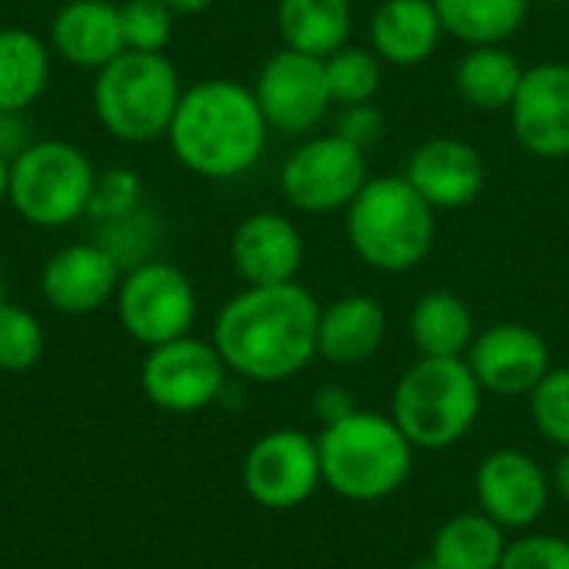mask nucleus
Segmentation results:
<instances>
[{
    "label": "nucleus",
    "instance_id": "1",
    "mask_svg": "<svg viewBox=\"0 0 569 569\" xmlns=\"http://www.w3.org/2000/svg\"><path fill=\"white\" fill-rule=\"evenodd\" d=\"M320 303L307 287H247L223 303L213 323V347L227 370L253 383L297 377L317 357Z\"/></svg>",
    "mask_w": 569,
    "mask_h": 569
},
{
    "label": "nucleus",
    "instance_id": "2",
    "mask_svg": "<svg viewBox=\"0 0 569 569\" xmlns=\"http://www.w3.org/2000/svg\"><path fill=\"white\" fill-rule=\"evenodd\" d=\"M267 120L250 87L210 77L183 90L167 130L180 167L203 180H233L250 173L267 150Z\"/></svg>",
    "mask_w": 569,
    "mask_h": 569
},
{
    "label": "nucleus",
    "instance_id": "3",
    "mask_svg": "<svg viewBox=\"0 0 569 569\" xmlns=\"http://www.w3.org/2000/svg\"><path fill=\"white\" fill-rule=\"evenodd\" d=\"M323 483L350 503H380L393 497L413 473V443L393 417L353 410L327 423L317 437Z\"/></svg>",
    "mask_w": 569,
    "mask_h": 569
},
{
    "label": "nucleus",
    "instance_id": "4",
    "mask_svg": "<svg viewBox=\"0 0 569 569\" xmlns=\"http://www.w3.org/2000/svg\"><path fill=\"white\" fill-rule=\"evenodd\" d=\"M343 213L350 250L380 273H407L433 250L437 210L407 177H370Z\"/></svg>",
    "mask_w": 569,
    "mask_h": 569
},
{
    "label": "nucleus",
    "instance_id": "5",
    "mask_svg": "<svg viewBox=\"0 0 569 569\" xmlns=\"http://www.w3.org/2000/svg\"><path fill=\"white\" fill-rule=\"evenodd\" d=\"M483 387L467 357H420L393 387L390 417L413 450H450L480 420Z\"/></svg>",
    "mask_w": 569,
    "mask_h": 569
},
{
    "label": "nucleus",
    "instance_id": "6",
    "mask_svg": "<svg viewBox=\"0 0 569 569\" xmlns=\"http://www.w3.org/2000/svg\"><path fill=\"white\" fill-rule=\"evenodd\" d=\"M183 83L163 53L123 50L97 70L90 103L100 127L120 143H153L167 137Z\"/></svg>",
    "mask_w": 569,
    "mask_h": 569
},
{
    "label": "nucleus",
    "instance_id": "7",
    "mask_svg": "<svg viewBox=\"0 0 569 569\" xmlns=\"http://www.w3.org/2000/svg\"><path fill=\"white\" fill-rule=\"evenodd\" d=\"M97 170L90 157L67 140H33L10 160L7 203L33 227H70L90 210Z\"/></svg>",
    "mask_w": 569,
    "mask_h": 569
},
{
    "label": "nucleus",
    "instance_id": "8",
    "mask_svg": "<svg viewBox=\"0 0 569 569\" xmlns=\"http://www.w3.org/2000/svg\"><path fill=\"white\" fill-rule=\"evenodd\" d=\"M113 300L120 327L143 347L180 340L197 320V290L190 277L167 260H143L123 270Z\"/></svg>",
    "mask_w": 569,
    "mask_h": 569
},
{
    "label": "nucleus",
    "instance_id": "9",
    "mask_svg": "<svg viewBox=\"0 0 569 569\" xmlns=\"http://www.w3.org/2000/svg\"><path fill=\"white\" fill-rule=\"evenodd\" d=\"M370 180L367 157L340 133L303 140L280 167V190L290 207L303 213L347 210Z\"/></svg>",
    "mask_w": 569,
    "mask_h": 569
},
{
    "label": "nucleus",
    "instance_id": "10",
    "mask_svg": "<svg viewBox=\"0 0 569 569\" xmlns=\"http://www.w3.org/2000/svg\"><path fill=\"white\" fill-rule=\"evenodd\" d=\"M227 363L217 353L213 340L180 337L160 347H150L140 367V387L147 400L167 413H197L220 400L227 387Z\"/></svg>",
    "mask_w": 569,
    "mask_h": 569
},
{
    "label": "nucleus",
    "instance_id": "11",
    "mask_svg": "<svg viewBox=\"0 0 569 569\" xmlns=\"http://www.w3.org/2000/svg\"><path fill=\"white\" fill-rule=\"evenodd\" d=\"M250 90L260 103L267 127L287 137L313 133L327 120L333 103L323 60L290 47L263 60Z\"/></svg>",
    "mask_w": 569,
    "mask_h": 569
},
{
    "label": "nucleus",
    "instance_id": "12",
    "mask_svg": "<svg viewBox=\"0 0 569 569\" xmlns=\"http://www.w3.org/2000/svg\"><path fill=\"white\" fill-rule=\"evenodd\" d=\"M323 483L317 437L303 430L263 433L243 460V490L267 510H293L307 503Z\"/></svg>",
    "mask_w": 569,
    "mask_h": 569
},
{
    "label": "nucleus",
    "instance_id": "13",
    "mask_svg": "<svg viewBox=\"0 0 569 569\" xmlns=\"http://www.w3.org/2000/svg\"><path fill=\"white\" fill-rule=\"evenodd\" d=\"M473 490H477V507L493 523L517 533L533 530L543 520L553 497V483L547 470L530 453L510 447L483 457L473 477Z\"/></svg>",
    "mask_w": 569,
    "mask_h": 569
},
{
    "label": "nucleus",
    "instance_id": "14",
    "mask_svg": "<svg viewBox=\"0 0 569 569\" xmlns=\"http://www.w3.org/2000/svg\"><path fill=\"white\" fill-rule=\"evenodd\" d=\"M467 363L483 393L493 397H530L553 370L543 333L527 323H493L480 330L467 350Z\"/></svg>",
    "mask_w": 569,
    "mask_h": 569
},
{
    "label": "nucleus",
    "instance_id": "15",
    "mask_svg": "<svg viewBox=\"0 0 569 569\" xmlns=\"http://www.w3.org/2000/svg\"><path fill=\"white\" fill-rule=\"evenodd\" d=\"M520 147L540 160L569 157V63H537L523 70L510 103Z\"/></svg>",
    "mask_w": 569,
    "mask_h": 569
},
{
    "label": "nucleus",
    "instance_id": "16",
    "mask_svg": "<svg viewBox=\"0 0 569 569\" xmlns=\"http://www.w3.org/2000/svg\"><path fill=\"white\" fill-rule=\"evenodd\" d=\"M403 177L433 210H457L483 193L487 163L483 153L460 137H430L410 153Z\"/></svg>",
    "mask_w": 569,
    "mask_h": 569
},
{
    "label": "nucleus",
    "instance_id": "17",
    "mask_svg": "<svg viewBox=\"0 0 569 569\" xmlns=\"http://www.w3.org/2000/svg\"><path fill=\"white\" fill-rule=\"evenodd\" d=\"M123 267L100 243L60 247L40 270V293L57 313L83 317L117 297Z\"/></svg>",
    "mask_w": 569,
    "mask_h": 569
},
{
    "label": "nucleus",
    "instance_id": "18",
    "mask_svg": "<svg viewBox=\"0 0 569 569\" xmlns=\"http://www.w3.org/2000/svg\"><path fill=\"white\" fill-rule=\"evenodd\" d=\"M303 253L307 250L297 223L273 210L243 217L230 240L233 270L247 280V287L293 283L303 267Z\"/></svg>",
    "mask_w": 569,
    "mask_h": 569
},
{
    "label": "nucleus",
    "instance_id": "19",
    "mask_svg": "<svg viewBox=\"0 0 569 569\" xmlns=\"http://www.w3.org/2000/svg\"><path fill=\"white\" fill-rule=\"evenodd\" d=\"M50 47L60 60L83 70H100L127 50L120 27V3L67 0L50 23Z\"/></svg>",
    "mask_w": 569,
    "mask_h": 569
},
{
    "label": "nucleus",
    "instance_id": "20",
    "mask_svg": "<svg viewBox=\"0 0 569 569\" xmlns=\"http://www.w3.org/2000/svg\"><path fill=\"white\" fill-rule=\"evenodd\" d=\"M387 337V310L377 297L350 293L320 307L317 323V357L333 367L367 363Z\"/></svg>",
    "mask_w": 569,
    "mask_h": 569
},
{
    "label": "nucleus",
    "instance_id": "21",
    "mask_svg": "<svg viewBox=\"0 0 569 569\" xmlns=\"http://www.w3.org/2000/svg\"><path fill=\"white\" fill-rule=\"evenodd\" d=\"M443 40L433 0H383L370 17V50L393 67L427 63Z\"/></svg>",
    "mask_w": 569,
    "mask_h": 569
},
{
    "label": "nucleus",
    "instance_id": "22",
    "mask_svg": "<svg viewBox=\"0 0 569 569\" xmlns=\"http://www.w3.org/2000/svg\"><path fill=\"white\" fill-rule=\"evenodd\" d=\"M353 27L350 0H277V30L283 47L327 60L347 47Z\"/></svg>",
    "mask_w": 569,
    "mask_h": 569
},
{
    "label": "nucleus",
    "instance_id": "23",
    "mask_svg": "<svg viewBox=\"0 0 569 569\" xmlns=\"http://www.w3.org/2000/svg\"><path fill=\"white\" fill-rule=\"evenodd\" d=\"M50 83V47L27 27H0V110L23 113Z\"/></svg>",
    "mask_w": 569,
    "mask_h": 569
},
{
    "label": "nucleus",
    "instance_id": "24",
    "mask_svg": "<svg viewBox=\"0 0 569 569\" xmlns=\"http://www.w3.org/2000/svg\"><path fill=\"white\" fill-rule=\"evenodd\" d=\"M523 70L527 67L503 43H487V47H470L460 57L453 83H457V93L470 107L497 113V110H510L520 90Z\"/></svg>",
    "mask_w": 569,
    "mask_h": 569
},
{
    "label": "nucleus",
    "instance_id": "25",
    "mask_svg": "<svg viewBox=\"0 0 569 569\" xmlns=\"http://www.w3.org/2000/svg\"><path fill=\"white\" fill-rule=\"evenodd\" d=\"M473 337V313L450 290H430L410 310V340L420 357H467Z\"/></svg>",
    "mask_w": 569,
    "mask_h": 569
},
{
    "label": "nucleus",
    "instance_id": "26",
    "mask_svg": "<svg viewBox=\"0 0 569 569\" xmlns=\"http://www.w3.org/2000/svg\"><path fill=\"white\" fill-rule=\"evenodd\" d=\"M507 530L493 523L483 510L450 517L433 543L430 560L437 569H500L507 553Z\"/></svg>",
    "mask_w": 569,
    "mask_h": 569
},
{
    "label": "nucleus",
    "instance_id": "27",
    "mask_svg": "<svg viewBox=\"0 0 569 569\" xmlns=\"http://www.w3.org/2000/svg\"><path fill=\"white\" fill-rule=\"evenodd\" d=\"M433 7L443 33L470 47L510 40L530 13V0H433Z\"/></svg>",
    "mask_w": 569,
    "mask_h": 569
},
{
    "label": "nucleus",
    "instance_id": "28",
    "mask_svg": "<svg viewBox=\"0 0 569 569\" xmlns=\"http://www.w3.org/2000/svg\"><path fill=\"white\" fill-rule=\"evenodd\" d=\"M330 100L337 107L353 103H373V97L383 87V60L370 47H340L323 60Z\"/></svg>",
    "mask_w": 569,
    "mask_h": 569
},
{
    "label": "nucleus",
    "instance_id": "29",
    "mask_svg": "<svg viewBox=\"0 0 569 569\" xmlns=\"http://www.w3.org/2000/svg\"><path fill=\"white\" fill-rule=\"evenodd\" d=\"M47 337L40 320L17 307V303H0V370L7 373H23L43 357Z\"/></svg>",
    "mask_w": 569,
    "mask_h": 569
},
{
    "label": "nucleus",
    "instance_id": "30",
    "mask_svg": "<svg viewBox=\"0 0 569 569\" xmlns=\"http://www.w3.org/2000/svg\"><path fill=\"white\" fill-rule=\"evenodd\" d=\"M100 233H97V243L123 267H137L143 260H150V247L160 233V223H153L150 210H133L120 220H107V223H97Z\"/></svg>",
    "mask_w": 569,
    "mask_h": 569
},
{
    "label": "nucleus",
    "instance_id": "31",
    "mask_svg": "<svg viewBox=\"0 0 569 569\" xmlns=\"http://www.w3.org/2000/svg\"><path fill=\"white\" fill-rule=\"evenodd\" d=\"M173 10L163 0H123L120 3V27L127 50L140 53H163L173 37Z\"/></svg>",
    "mask_w": 569,
    "mask_h": 569
},
{
    "label": "nucleus",
    "instance_id": "32",
    "mask_svg": "<svg viewBox=\"0 0 569 569\" xmlns=\"http://www.w3.org/2000/svg\"><path fill=\"white\" fill-rule=\"evenodd\" d=\"M533 427L560 450H569V367H553L530 393Z\"/></svg>",
    "mask_w": 569,
    "mask_h": 569
},
{
    "label": "nucleus",
    "instance_id": "33",
    "mask_svg": "<svg viewBox=\"0 0 569 569\" xmlns=\"http://www.w3.org/2000/svg\"><path fill=\"white\" fill-rule=\"evenodd\" d=\"M140 207H143V180H140L137 170L110 167V170L97 173L87 217H93L97 223H107V220H120V217H127V213H133Z\"/></svg>",
    "mask_w": 569,
    "mask_h": 569
},
{
    "label": "nucleus",
    "instance_id": "34",
    "mask_svg": "<svg viewBox=\"0 0 569 569\" xmlns=\"http://www.w3.org/2000/svg\"><path fill=\"white\" fill-rule=\"evenodd\" d=\"M500 569H569V540L557 533H523L507 543Z\"/></svg>",
    "mask_w": 569,
    "mask_h": 569
},
{
    "label": "nucleus",
    "instance_id": "35",
    "mask_svg": "<svg viewBox=\"0 0 569 569\" xmlns=\"http://www.w3.org/2000/svg\"><path fill=\"white\" fill-rule=\"evenodd\" d=\"M343 140L357 143L360 150H367L370 143H377V137L383 133V113L373 107V103H353V107H343L340 117H337V130Z\"/></svg>",
    "mask_w": 569,
    "mask_h": 569
},
{
    "label": "nucleus",
    "instance_id": "36",
    "mask_svg": "<svg viewBox=\"0 0 569 569\" xmlns=\"http://www.w3.org/2000/svg\"><path fill=\"white\" fill-rule=\"evenodd\" d=\"M353 410H360L357 400H353V393L343 390V387H337V383L320 387V390L313 393V413L320 417L323 427H327V423H337V420H343V417H350Z\"/></svg>",
    "mask_w": 569,
    "mask_h": 569
},
{
    "label": "nucleus",
    "instance_id": "37",
    "mask_svg": "<svg viewBox=\"0 0 569 569\" xmlns=\"http://www.w3.org/2000/svg\"><path fill=\"white\" fill-rule=\"evenodd\" d=\"M30 143H33V140H30V133H27L23 113L0 110V157L13 160V157H20Z\"/></svg>",
    "mask_w": 569,
    "mask_h": 569
},
{
    "label": "nucleus",
    "instance_id": "38",
    "mask_svg": "<svg viewBox=\"0 0 569 569\" xmlns=\"http://www.w3.org/2000/svg\"><path fill=\"white\" fill-rule=\"evenodd\" d=\"M550 483H553V493H557V497H560V500L569 507V450H563V457L557 460Z\"/></svg>",
    "mask_w": 569,
    "mask_h": 569
},
{
    "label": "nucleus",
    "instance_id": "39",
    "mask_svg": "<svg viewBox=\"0 0 569 569\" xmlns=\"http://www.w3.org/2000/svg\"><path fill=\"white\" fill-rule=\"evenodd\" d=\"M173 13H183V17H190V13H203L213 0H163Z\"/></svg>",
    "mask_w": 569,
    "mask_h": 569
},
{
    "label": "nucleus",
    "instance_id": "40",
    "mask_svg": "<svg viewBox=\"0 0 569 569\" xmlns=\"http://www.w3.org/2000/svg\"><path fill=\"white\" fill-rule=\"evenodd\" d=\"M7 197H10V160L0 157V207L7 203Z\"/></svg>",
    "mask_w": 569,
    "mask_h": 569
},
{
    "label": "nucleus",
    "instance_id": "41",
    "mask_svg": "<svg viewBox=\"0 0 569 569\" xmlns=\"http://www.w3.org/2000/svg\"><path fill=\"white\" fill-rule=\"evenodd\" d=\"M413 569H437V563H433V560L427 557V560H420V563H417V567H413Z\"/></svg>",
    "mask_w": 569,
    "mask_h": 569
},
{
    "label": "nucleus",
    "instance_id": "42",
    "mask_svg": "<svg viewBox=\"0 0 569 569\" xmlns=\"http://www.w3.org/2000/svg\"><path fill=\"white\" fill-rule=\"evenodd\" d=\"M7 297H3V277H0V303H3Z\"/></svg>",
    "mask_w": 569,
    "mask_h": 569
}]
</instances>
